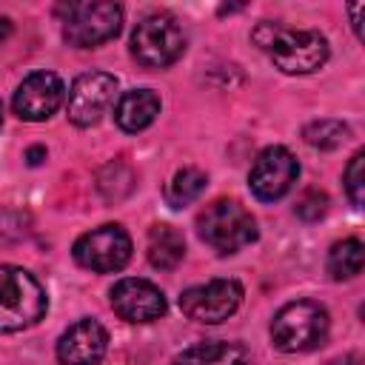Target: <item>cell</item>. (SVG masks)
<instances>
[{
	"label": "cell",
	"instance_id": "25",
	"mask_svg": "<svg viewBox=\"0 0 365 365\" xmlns=\"http://www.w3.org/2000/svg\"><path fill=\"white\" fill-rule=\"evenodd\" d=\"M0 125H3V103H0Z\"/></svg>",
	"mask_w": 365,
	"mask_h": 365
},
{
	"label": "cell",
	"instance_id": "10",
	"mask_svg": "<svg viewBox=\"0 0 365 365\" xmlns=\"http://www.w3.org/2000/svg\"><path fill=\"white\" fill-rule=\"evenodd\" d=\"M114 91H117V80L106 71H86L80 74L71 88L66 91V114L74 125L86 128L100 123V117L106 114V108L114 103Z\"/></svg>",
	"mask_w": 365,
	"mask_h": 365
},
{
	"label": "cell",
	"instance_id": "23",
	"mask_svg": "<svg viewBox=\"0 0 365 365\" xmlns=\"http://www.w3.org/2000/svg\"><path fill=\"white\" fill-rule=\"evenodd\" d=\"M331 365H362V359H359L356 354H351V356H342V359H334Z\"/></svg>",
	"mask_w": 365,
	"mask_h": 365
},
{
	"label": "cell",
	"instance_id": "2",
	"mask_svg": "<svg viewBox=\"0 0 365 365\" xmlns=\"http://www.w3.org/2000/svg\"><path fill=\"white\" fill-rule=\"evenodd\" d=\"M46 305V291L34 274L17 265H0V334L31 328L43 319Z\"/></svg>",
	"mask_w": 365,
	"mask_h": 365
},
{
	"label": "cell",
	"instance_id": "4",
	"mask_svg": "<svg viewBox=\"0 0 365 365\" xmlns=\"http://www.w3.org/2000/svg\"><path fill=\"white\" fill-rule=\"evenodd\" d=\"M185 51V34L177 17L165 11L145 14L131 34V54L145 68H165Z\"/></svg>",
	"mask_w": 365,
	"mask_h": 365
},
{
	"label": "cell",
	"instance_id": "20",
	"mask_svg": "<svg viewBox=\"0 0 365 365\" xmlns=\"http://www.w3.org/2000/svg\"><path fill=\"white\" fill-rule=\"evenodd\" d=\"M345 191H348V200L359 208L362 205V191H365V154L356 151L345 168Z\"/></svg>",
	"mask_w": 365,
	"mask_h": 365
},
{
	"label": "cell",
	"instance_id": "3",
	"mask_svg": "<svg viewBox=\"0 0 365 365\" xmlns=\"http://www.w3.org/2000/svg\"><path fill=\"white\" fill-rule=\"evenodd\" d=\"M328 325H331L328 311L319 302H311V299L288 302L285 308L277 311L271 322V342L285 354L311 351L322 345V339L328 336Z\"/></svg>",
	"mask_w": 365,
	"mask_h": 365
},
{
	"label": "cell",
	"instance_id": "6",
	"mask_svg": "<svg viewBox=\"0 0 365 365\" xmlns=\"http://www.w3.org/2000/svg\"><path fill=\"white\" fill-rule=\"evenodd\" d=\"M123 9L117 3H71L63 20V37L68 46L94 48L120 34Z\"/></svg>",
	"mask_w": 365,
	"mask_h": 365
},
{
	"label": "cell",
	"instance_id": "13",
	"mask_svg": "<svg viewBox=\"0 0 365 365\" xmlns=\"http://www.w3.org/2000/svg\"><path fill=\"white\" fill-rule=\"evenodd\" d=\"M108 348V334L97 319H80L57 339L60 365H97Z\"/></svg>",
	"mask_w": 365,
	"mask_h": 365
},
{
	"label": "cell",
	"instance_id": "8",
	"mask_svg": "<svg viewBox=\"0 0 365 365\" xmlns=\"http://www.w3.org/2000/svg\"><path fill=\"white\" fill-rule=\"evenodd\" d=\"M242 302V285L237 279H211L205 285H194L182 291L180 308L188 319L217 325L228 319Z\"/></svg>",
	"mask_w": 365,
	"mask_h": 365
},
{
	"label": "cell",
	"instance_id": "22",
	"mask_svg": "<svg viewBox=\"0 0 365 365\" xmlns=\"http://www.w3.org/2000/svg\"><path fill=\"white\" fill-rule=\"evenodd\" d=\"M9 34H11V20H9V17H0V43H3Z\"/></svg>",
	"mask_w": 365,
	"mask_h": 365
},
{
	"label": "cell",
	"instance_id": "19",
	"mask_svg": "<svg viewBox=\"0 0 365 365\" xmlns=\"http://www.w3.org/2000/svg\"><path fill=\"white\" fill-rule=\"evenodd\" d=\"M345 137H348V128L336 120H319L305 128V140L317 148H336L339 143H345Z\"/></svg>",
	"mask_w": 365,
	"mask_h": 365
},
{
	"label": "cell",
	"instance_id": "18",
	"mask_svg": "<svg viewBox=\"0 0 365 365\" xmlns=\"http://www.w3.org/2000/svg\"><path fill=\"white\" fill-rule=\"evenodd\" d=\"M205 182H208V177H205L200 168H180V171L171 177L168 188H165L168 205H171V208H182V205L194 202V200L205 191Z\"/></svg>",
	"mask_w": 365,
	"mask_h": 365
},
{
	"label": "cell",
	"instance_id": "11",
	"mask_svg": "<svg viewBox=\"0 0 365 365\" xmlns=\"http://www.w3.org/2000/svg\"><path fill=\"white\" fill-rule=\"evenodd\" d=\"M66 100V86L57 74L51 71H34L29 74L17 91H14V100H11V108L20 120L26 123H40V120H48Z\"/></svg>",
	"mask_w": 365,
	"mask_h": 365
},
{
	"label": "cell",
	"instance_id": "16",
	"mask_svg": "<svg viewBox=\"0 0 365 365\" xmlns=\"http://www.w3.org/2000/svg\"><path fill=\"white\" fill-rule=\"evenodd\" d=\"M185 257V240L174 225H154L148 231V262L160 271H171Z\"/></svg>",
	"mask_w": 365,
	"mask_h": 365
},
{
	"label": "cell",
	"instance_id": "15",
	"mask_svg": "<svg viewBox=\"0 0 365 365\" xmlns=\"http://www.w3.org/2000/svg\"><path fill=\"white\" fill-rule=\"evenodd\" d=\"M174 365H251V354L240 342H200L182 351Z\"/></svg>",
	"mask_w": 365,
	"mask_h": 365
},
{
	"label": "cell",
	"instance_id": "1",
	"mask_svg": "<svg viewBox=\"0 0 365 365\" xmlns=\"http://www.w3.org/2000/svg\"><path fill=\"white\" fill-rule=\"evenodd\" d=\"M254 43L268 51L285 74H311L328 60V40L311 29H288L265 20L254 29Z\"/></svg>",
	"mask_w": 365,
	"mask_h": 365
},
{
	"label": "cell",
	"instance_id": "12",
	"mask_svg": "<svg viewBox=\"0 0 365 365\" xmlns=\"http://www.w3.org/2000/svg\"><path fill=\"white\" fill-rule=\"evenodd\" d=\"M108 297H111L114 314L123 317L125 322H154L165 314V297L148 279L125 277V279L114 282Z\"/></svg>",
	"mask_w": 365,
	"mask_h": 365
},
{
	"label": "cell",
	"instance_id": "7",
	"mask_svg": "<svg viewBox=\"0 0 365 365\" xmlns=\"http://www.w3.org/2000/svg\"><path fill=\"white\" fill-rule=\"evenodd\" d=\"M74 259L94 274H114L131 259V237L123 225H100L74 242Z\"/></svg>",
	"mask_w": 365,
	"mask_h": 365
},
{
	"label": "cell",
	"instance_id": "5",
	"mask_svg": "<svg viewBox=\"0 0 365 365\" xmlns=\"http://www.w3.org/2000/svg\"><path fill=\"white\" fill-rule=\"evenodd\" d=\"M200 237L220 254H234L257 240V222L237 200H217L197 217Z\"/></svg>",
	"mask_w": 365,
	"mask_h": 365
},
{
	"label": "cell",
	"instance_id": "21",
	"mask_svg": "<svg viewBox=\"0 0 365 365\" xmlns=\"http://www.w3.org/2000/svg\"><path fill=\"white\" fill-rule=\"evenodd\" d=\"M325 208H328V197H325L322 191H308V194L299 200L297 214H299L302 220H319V217L325 214Z\"/></svg>",
	"mask_w": 365,
	"mask_h": 365
},
{
	"label": "cell",
	"instance_id": "9",
	"mask_svg": "<svg viewBox=\"0 0 365 365\" xmlns=\"http://www.w3.org/2000/svg\"><path fill=\"white\" fill-rule=\"evenodd\" d=\"M297 177H299V163L294 160V154L282 145H268L265 151L257 154L248 171V185L257 200L274 202L294 188Z\"/></svg>",
	"mask_w": 365,
	"mask_h": 365
},
{
	"label": "cell",
	"instance_id": "17",
	"mask_svg": "<svg viewBox=\"0 0 365 365\" xmlns=\"http://www.w3.org/2000/svg\"><path fill=\"white\" fill-rule=\"evenodd\" d=\"M365 265V245L359 240H342L331 248L328 254V274L339 282V279H354Z\"/></svg>",
	"mask_w": 365,
	"mask_h": 365
},
{
	"label": "cell",
	"instance_id": "14",
	"mask_svg": "<svg viewBox=\"0 0 365 365\" xmlns=\"http://www.w3.org/2000/svg\"><path fill=\"white\" fill-rule=\"evenodd\" d=\"M160 114V97L151 88H131L117 100L114 108V120L123 131L137 134L143 128H148Z\"/></svg>",
	"mask_w": 365,
	"mask_h": 365
},
{
	"label": "cell",
	"instance_id": "24",
	"mask_svg": "<svg viewBox=\"0 0 365 365\" xmlns=\"http://www.w3.org/2000/svg\"><path fill=\"white\" fill-rule=\"evenodd\" d=\"M40 157H46V148H31V151H29V163H31V165H37Z\"/></svg>",
	"mask_w": 365,
	"mask_h": 365
}]
</instances>
